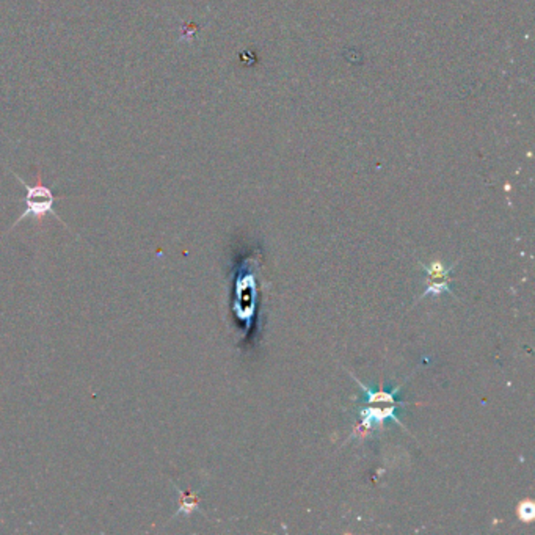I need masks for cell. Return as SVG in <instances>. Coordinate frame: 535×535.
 <instances>
[{
	"label": "cell",
	"mask_w": 535,
	"mask_h": 535,
	"mask_svg": "<svg viewBox=\"0 0 535 535\" xmlns=\"http://www.w3.org/2000/svg\"><path fill=\"white\" fill-rule=\"evenodd\" d=\"M355 381L359 385V388H363V391L366 392V399H364V403H368V405H407V402H397V392L399 390H401L402 385L399 388H394L391 392H386L383 390L380 391H372L369 386L363 385L361 381H359L357 377H353Z\"/></svg>",
	"instance_id": "2"
},
{
	"label": "cell",
	"mask_w": 535,
	"mask_h": 535,
	"mask_svg": "<svg viewBox=\"0 0 535 535\" xmlns=\"http://www.w3.org/2000/svg\"><path fill=\"white\" fill-rule=\"evenodd\" d=\"M535 515V507L532 502H521L520 507H518V516H520V520L523 521H531L532 518Z\"/></svg>",
	"instance_id": "4"
},
{
	"label": "cell",
	"mask_w": 535,
	"mask_h": 535,
	"mask_svg": "<svg viewBox=\"0 0 535 535\" xmlns=\"http://www.w3.org/2000/svg\"><path fill=\"white\" fill-rule=\"evenodd\" d=\"M13 174H14V178L18 179V181L23 184V187L25 189V196L23 200H21L25 204V209H24L23 214L18 217V220L13 223L12 229L14 226H18L19 223L27 217L35 218V220L41 225V223L45 222L46 215H54L60 223H62V225L68 228L67 223H64L62 218L56 214V211H54V204H56V201L62 198V196L54 195L52 189L45 184V181H43V173H41L40 168H38V171H36V181L34 185L27 184L24 179L19 178L16 173H13Z\"/></svg>",
	"instance_id": "1"
},
{
	"label": "cell",
	"mask_w": 535,
	"mask_h": 535,
	"mask_svg": "<svg viewBox=\"0 0 535 535\" xmlns=\"http://www.w3.org/2000/svg\"><path fill=\"white\" fill-rule=\"evenodd\" d=\"M174 488H176L179 493V509L174 516L192 515L193 512L200 510V498L196 491H182L178 485H174Z\"/></svg>",
	"instance_id": "3"
}]
</instances>
